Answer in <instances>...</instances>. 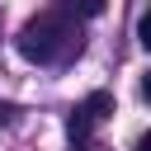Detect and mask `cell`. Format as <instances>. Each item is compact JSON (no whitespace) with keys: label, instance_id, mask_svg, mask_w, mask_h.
I'll use <instances>...</instances> for the list:
<instances>
[{"label":"cell","instance_id":"1","mask_svg":"<svg viewBox=\"0 0 151 151\" xmlns=\"http://www.w3.org/2000/svg\"><path fill=\"white\" fill-rule=\"evenodd\" d=\"M19 52L38 66H52V61H66L71 52H80V33L66 9H42L38 19H28L19 28Z\"/></svg>","mask_w":151,"mask_h":151},{"label":"cell","instance_id":"2","mask_svg":"<svg viewBox=\"0 0 151 151\" xmlns=\"http://www.w3.org/2000/svg\"><path fill=\"white\" fill-rule=\"evenodd\" d=\"M109 113H113V94H104V90H99V94H90V99H85V104H80L76 113H71V123H66L71 142L80 146V142L90 137V127H94V123H104Z\"/></svg>","mask_w":151,"mask_h":151},{"label":"cell","instance_id":"3","mask_svg":"<svg viewBox=\"0 0 151 151\" xmlns=\"http://www.w3.org/2000/svg\"><path fill=\"white\" fill-rule=\"evenodd\" d=\"M137 33H142V42L151 47V9H142V14H137Z\"/></svg>","mask_w":151,"mask_h":151},{"label":"cell","instance_id":"4","mask_svg":"<svg viewBox=\"0 0 151 151\" xmlns=\"http://www.w3.org/2000/svg\"><path fill=\"white\" fill-rule=\"evenodd\" d=\"M14 118V104H0V123H9Z\"/></svg>","mask_w":151,"mask_h":151}]
</instances>
